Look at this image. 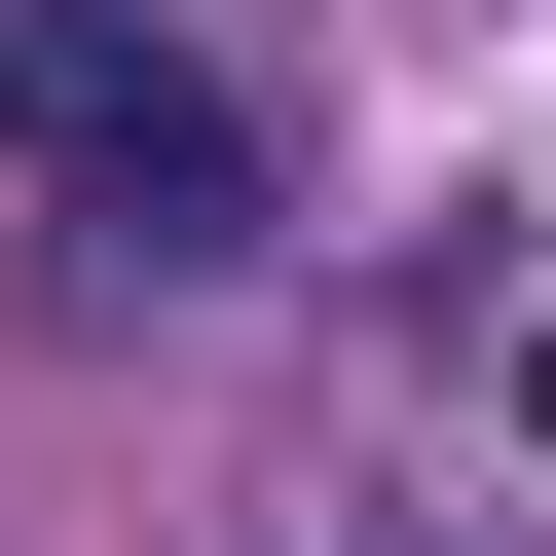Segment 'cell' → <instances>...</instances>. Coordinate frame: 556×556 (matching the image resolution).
<instances>
[{"instance_id": "cell-1", "label": "cell", "mask_w": 556, "mask_h": 556, "mask_svg": "<svg viewBox=\"0 0 556 556\" xmlns=\"http://www.w3.org/2000/svg\"><path fill=\"white\" fill-rule=\"evenodd\" d=\"M0 186L75 260H260L298 223V112L223 75V0H0Z\"/></svg>"}]
</instances>
